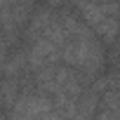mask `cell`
Listing matches in <instances>:
<instances>
[{"label": "cell", "instance_id": "cell-1", "mask_svg": "<svg viewBox=\"0 0 120 120\" xmlns=\"http://www.w3.org/2000/svg\"><path fill=\"white\" fill-rule=\"evenodd\" d=\"M61 61L78 71V73H87V75H94L101 71L104 66V47H101V40L92 35H85V38H75V40H68L64 47H61Z\"/></svg>", "mask_w": 120, "mask_h": 120}, {"label": "cell", "instance_id": "cell-2", "mask_svg": "<svg viewBox=\"0 0 120 120\" xmlns=\"http://www.w3.org/2000/svg\"><path fill=\"white\" fill-rule=\"evenodd\" d=\"M82 21L104 40V42H113L120 35V5H75L73 7Z\"/></svg>", "mask_w": 120, "mask_h": 120}, {"label": "cell", "instance_id": "cell-3", "mask_svg": "<svg viewBox=\"0 0 120 120\" xmlns=\"http://www.w3.org/2000/svg\"><path fill=\"white\" fill-rule=\"evenodd\" d=\"M54 111L52 97H45L40 92H21L19 101L10 111V120H42Z\"/></svg>", "mask_w": 120, "mask_h": 120}, {"label": "cell", "instance_id": "cell-4", "mask_svg": "<svg viewBox=\"0 0 120 120\" xmlns=\"http://www.w3.org/2000/svg\"><path fill=\"white\" fill-rule=\"evenodd\" d=\"M26 56H28V68L40 71L45 66H54L61 59V47H56L54 42H49L45 38H38V40L28 42Z\"/></svg>", "mask_w": 120, "mask_h": 120}, {"label": "cell", "instance_id": "cell-5", "mask_svg": "<svg viewBox=\"0 0 120 120\" xmlns=\"http://www.w3.org/2000/svg\"><path fill=\"white\" fill-rule=\"evenodd\" d=\"M0 71H3V75H5V78L19 80V78L28 71V56H26V52H21V49L12 52V54H10V59H7L3 66H0Z\"/></svg>", "mask_w": 120, "mask_h": 120}, {"label": "cell", "instance_id": "cell-6", "mask_svg": "<svg viewBox=\"0 0 120 120\" xmlns=\"http://www.w3.org/2000/svg\"><path fill=\"white\" fill-rule=\"evenodd\" d=\"M21 97V82L12 80V78H3L0 80V108L3 111H12L14 104Z\"/></svg>", "mask_w": 120, "mask_h": 120}, {"label": "cell", "instance_id": "cell-7", "mask_svg": "<svg viewBox=\"0 0 120 120\" xmlns=\"http://www.w3.org/2000/svg\"><path fill=\"white\" fill-rule=\"evenodd\" d=\"M7 59H10V42L0 35V66H3Z\"/></svg>", "mask_w": 120, "mask_h": 120}, {"label": "cell", "instance_id": "cell-8", "mask_svg": "<svg viewBox=\"0 0 120 120\" xmlns=\"http://www.w3.org/2000/svg\"><path fill=\"white\" fill-rule=\"evenodd\" d=\"M94 120H118V118H115L113 113H108V111H101V113H99Z\"/></svg>", "mask_w": 120, "mask_h": 120}, {"label": "cell", "instance_id": "cell-9", "mask_svg": "<svg viewBox=\"0 0 120 120\" xmlns=\"http://www.w3.org/2000/svg\"><path fill=\"white\" fill-rule=\"evenodd\" d=\"M118 52H120V35H118Z\"/></svg>", "mask_w": 120, "mask_h": 120}]
</instances>
